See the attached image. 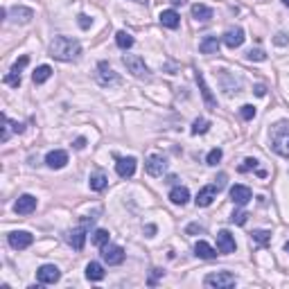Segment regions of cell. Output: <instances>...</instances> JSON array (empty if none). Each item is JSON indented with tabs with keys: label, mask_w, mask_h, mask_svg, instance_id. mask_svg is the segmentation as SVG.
<instances>
[{
	"label": "cell",
	"mask_w": 289,
	"mask_h": 289,
	"mask_svg": "<svg viewBox=\"0 0 289 289\" xmlns=\"http://www.w3.org/2000/svg\"><path fill=\"white\" fill-rule=\"evenodd\" d=\"M81 54V45L77 38L70 36H57L50 43V57L59 61H77Z\"/></svg>",
	"instance_id": "6da1fadb"
},
{
	"label": "cell",
	"mask_w": 289,
	"mask_h": 289,
	"mask_svg": "<svg viewBox=\"0 0 289 289\" xmlns=\"http://www.w3.org/2000/svg\"><path fill=\"white\" fill-rule=\"evenodd\" d=\"M271 147H273L276 154L289 156V122L287 120L273 124V129H271Z\"/></svg>",
	"instance_id": "7a4b0ae2"
},
{
	"label": "cell",
	"mask_w": 289,
	"mask_h": 289,
	"mask_svg": "<svg viewBox=\"0 0 289 289\" xmlns=\"http://www.w3.org/2000/svg\"><path fill=\"white\" fill-rule=\"evenodd\" d=\"M122 64L127 66V70L134 77H140V79H143V77H149V68H147L144 59L143 57H138V54H124Z\"/></svg>",
	"instance_id": "3957f363"
},
{
	"label": "cell",
	"mask_w": 289,
	"mask_h": 289,
	"mask_svg": "<svg viewBox=\"0 0 289 289\" xmlns=\"http://www.w3.org/2000/svg\"><path fill=\"white\" fill-rule=\"evenodd\" d=\"M93 221H95V217H86L84 224L79 226V228H72L68 233V244L72 249H77V251H81L84 249V242H86V233H88V226H93Z\"/></svg>",
	"instance_id": "277c9868"
},
{
	"label": "cell",
	"mask_w": 289,
	"mask_h": 289,
	"mask_svg": "<svg viewBox=\"0 0 289 289\" xmlns=\"http://www.w3.org/2000/svg\"><path fill=\"white\" fill-rule=\"evenodd\" d=\"M204 283H206V287L228 289V287H233V285L237 283V278L233 276V273H228V271H219V273H208Z\"/></svg>",
	"instance_id": "5b68a950"
},
{
	"label": "cell",
	"mask_w": 289,
	"mask_h": 289,
	"mask_svg": "<svg viewBox=\"0 0 289 289\" xmlns=\"http://www.w3.org/2000/svg\"><path fill=\"white\" fill-rule=\"evenodd\" d=\"M102 260L108 267H115V264L124 262V249L118 244H104L102 247Z\"/></svg>",
	"instance_id": "8992f818"
},
{
	"label": "cell",
	"mask_w": 289,
	"mask_h": 289,
	"mask_svg": "<svg viewBox=\"0 0 289 289\" xmlns=\"http://www.w3.org/2000/svg\"><path fill=\"white\" fill-rule=\"evenodd\" d=\"M9 247L16 249V251H23V249H27L30 244L34 242V235L32 233H27V230H14V233H9Z\"/></svg>",
	"instance_id": "52a82bcc"
},
{
	"label": "cell",
	"mask_w": 289,
	"mask_h": 289,
	"mask_svg": "<svg viewBox=\"0 0 289 289\" xmlns=\"http://www.w3.org/2000/svg\"><path fill=\"white\" fill-rule=\"evenodd\" d=\"M59 278H61V271L54 267V264H43L36 271V280L41 285H54Z\"/></svg>",
	"instance_id": "ba28073f"
},
{
	"label": "cell",
	"mask_w": 289,
	"mask_h": 289,
	"mask_svg": "<svg viewBox=\"0 0 289 289\" xmlns=\"http://www.w3.org/2000/svg\"><path fill=\"white\" fill-rule=\"evenodd\" d=\"M144 170H147V174H149V177H163V174H165V170H167V161L163 158V156L154 154V156H149V158H147Z\"/></svg>",
	"instance_id": "9c48e42d"
},
{
	"label": "cell",
	"mask_w": 289,
	"mask_h": 289,
	"mask_svg": "<svg viewBox=\"0 0 289 289\" xmlns=\"http://www.w3.org/2000/svg\"><path fill=\"white\" fill-rule=\"evenodd\" d=\"M217 192H219V187H217V185L201 187V190H199V194H197V199H194V204H197L199 208H208L215 199H217Z\"/></svg>",
	"instance_id": "30bf717a"
},
{
	"label": "cell",
	"mask_w": 289,
	"mask_h": 289,
	"mask_svg": "<svg viewBox=\"0 0 289 289\" xmlns=\"http://www.w3.org/2000/svg\"><path fill=\"white\" fill-rule=\"evenodd\" d=\"M251 199H253L251 187H247V185H233L230 187V201H233L235 206H247Z\"/></svg>",
	"instance_id": "8fae6325"
},
{
	"label": "cell",
	"mask_w": 289,
	"mask_h": 289,
	"mask_svg": "<svg viewBox=\"0 0 289 289\" xmlns=\"http://www.w3.org/2000/svg\"><path fill=\"white\" fill-rule=\"evenodd\" d=\"M14 210H16L18 215H32L34 210H36V197H32V194H21L18 201L14 204Z\"/></svg>",
	"instance_id": "7c38bea8"
},
{
	"label": "cell",
	"mask_w": 289,
	"mask_h": 289,
	"mask_svg": "<svg viewBox=\"0 0 289 289\" xmlns=\"http://www.w3.org/2000/svg\"><path fill=\"white\" fill-rule=\"evenodd\" d=\"M235 237L230 235L228 230H219L217 233V251L219 253H235Z\"/></svg>",
	"instance_id": "4fadbf2b"
},
{
	"label": "cell",
	"mask_w": 289,
	"mask_h": 289,
	"mask_svg": "<svg viewBox=\"0 0 289 289\" xmlns=\"http://www.w3.org/2000/svg\"><path fill=\"white\" fill-rule=\"evenodd\" d=\"M97 81L102 86H108V84H118V75L111 70V66L107 64V61H100V66H97Z\"/></svg>",
	"instance_id": "5bb4252c"
},
{
	"label": "cell",
	"mask_w": 289,
	"mask_h": 289,
	"mask_svg": "<svg viewBox=\"0 0 289 289\" xmlns=\"http://www.w3.org/2000/svg\"><path fill=\"white\" fill-rule=\"evenodd\" d=\"M224 43L228 45L230 50L240 48L242 43H244V30H242V27H230V30H226V34H224Z\"/></svg>",
	"instance_id": "9a60e30c"
},
{
	"label": "cell",
	"mask_w": 289,
	"mask_h": 289,
	"mask_svg": "<svg viewBox=\"0 0 289 289\" xmlns=\"http://www.w3.org/2000/svg\"><path fill=\"white\" fill-rule=\"evenodd\" d=\"M45 163H48L50 170H61V167H66V163H68V154H66L64 149H54L45 156Z\"/></svg>",
	"instance_id": "2e32d148"
},
{
	"label": "cell",
	"mask_w": 289,
	"mask_h": 289,
	"mask_svg": "<svg viewBox=\"0 0 289 289\" xmlns=\"http://www.w3.org/2000/svg\"><path fill=\"white\" fill-rule=\"evenodd\" d=\"M115 172H118V177L122 179H129L136 174V158H118V163H115Z\"/></svg>",
	"instance_id": "e0dca14e"
},
{
	"label": "cell",
	"mask_w": 289,
	"mask_h": 289,
	"mask_svg": "<svg viewBox=\"0 0 289 289\" xmlns=\"http://www.w3.org/2000/svg\"><path fill=\"white\" fill-rule=\"evenodd\" d=\"M197 84H199V91H201V95H204V102H206V107L208 108H217V100H215V95H213V91L208 88V84H206V79H204V75L197 70Z\"/></svg>",
	"instance_id": "ac0fdd59"
},
{
	"label": "cell",
	"mask_w": 289,
	"mask_h": 289,
	"mask_svg": "<svg viewBox=\"0 0 289 289\" xmlns=\"http://www.w3.org/2000/svg\"><path fill=\"white\" fill-rule=\"evenodd\" d=\"M161 25L163 27H170V30H177L179 25H181V16H179V11H174V9H165V11H161Z\"/></svg>",
	"instance_id": "d6986e66"
},
{
	"label": "cell",
	"mask_w": 289,
	"mask_h": 289,
	"mask_svg": "<svg viewBox=\"0 0 289 289\" xmlns=\"http://www.w3.org/2000/svg\"><path fill=\"white\" fill-rule=\"evenodd\" d=\"M187 199H190V190H187L185 185H177V187H172V192H170V201L174 206H185L187 204Z\"/></svg>",
	"instance_id": "ffe728a7"
},
{
	"label": "cell",
	"mask_w": 289,
	"mask_h": 289,
	"mask_svg": "<svg viewBox=\"0 0 289 289\" xmlns=\"http://www.w3.org/2000/svg\"><path fill=\"white\" fill-rule=\"evenodd\" d=\"M199 52L201 54H217L219 52V38L217 36H206L199 43Z\"/></svg>",
	"instance_id": "44dd1931"
},
{
	"label": "cell",
	"mask_w": 289,
	"mask_h": 289,
	"mask_svg": "<svg viewBox=\"0 0 289 289\" xmlns=\"http://www.w3.org/2000/svg\"><path fill=\"white\" fill-rule=\"evenodd\" d=\"M86 278L91 283H100L104 278V267L100 262H88L86 264Z\"/></svg>",
	"instance_id": "7402d4cb"
},
{
	"label": "cell",
	"mask_w": 289,
	"mask_h": 289,
	"mask_svg": "<svg viewBox=\"0 0 289 289\" xmlns=\"http://www.w3.org/2000/svg\"><path fill=\"white\" fill-rule=\"evenodd\" d=\"M194 253H197V257H201V260H213L215 255H217V251H215L213 247H210L208 242H197V247H194Z\"/></svg>",
	"instance_id": "603a6c76"
},
{
	"label": "cell",
	"mask_w": 289,
	"mask_h": 289,
	"mask_svg": "<svg viewBox=\"0 0 289 289\" xmlns=\"http://www.w3.org/2000/svg\"><path fill=\"white\" fill-rule=\"evenodd\" d=\"M192 16L197 18V21L206 23L213 18V9H210L208 5H201V2H197V5H192Z\"/></svg>",
	"instance_id": "cb8c5ba5"
},
{
	"label": "cell",
	"mask_w": 289,
	"mask_h": 289,
	"mask_svg": "<svg viewBox=\"0 0 289 289\" xmlns=\"http://www.w3.org/2000/svg\"><path fill=\"white\" fill-rule=\"evenodd\" d=\"M11 16H14L16 23H30L34 18V11L30 9V7H14V9H11Z\"/></svg>",
	"instance_id": "d4e9b609"
},
{
	"label": "cell",
	"mask_w": 289,
	"mask_h": 289,
	"mask_svg": "<svg viewBox=\"0 0 289 289\" xmlns=\"http://www.w3.org/2000/svg\"><path fill=\"white\" fill-rule=\"evenodd\" d=\"M108 183L107 174L104 172H95V174H91V181H88V185H91L93 192H100V190H104Z\"/></svg>",
	"instance_id": "484cf974"
},
{
	"label": "cell",
	"mask_w": 289,
	"mask_h": 289,
	"mask_svg": "<svg viewBox=\"0 0 289 289\" xmlns=\"http://www.w3.org/2000/svg\"><path fill=\"white\" fill-rule=\"evenodd\" d=\"M50 77H52V68H50V66H38V68L34 70L32 79H34V84H43V81H48Z\"/></svg>",
	"instance_id": "4316f807"
},
{
	"label": "cell",
	"mask_w": 289,
	"mask_h": 289,
	"mask_svg": "<svg viewBox=\"0 0 289 289\" xmlns=\"http://www.w3.org/2000/svg\"><path fill=\"white\" fill-rule=\"evenodd\" d=\"M115 43H118V48L129 50L131 45H134V36H131L129 32H124V30H120V32L115 34Z\"/></svg>",
	"instance_id": "83f0119b"
},
{
	"label": "cell",
	"mask_w": 289,
	"mask_h": 289,
	"mask_svg": "<svg viewBox=\"0 0 289 289\" xmlns=\"http://www.w3.org/2000/svg\"><path fill=\"white\" fill-rule=\"evenodd\" d=\"M108 237H111V235H108V230L100 228V230H95V233H93V244L102 249L104 244H108Z\"/></svg>",
	"instance_id": "f1b7e54d"
},
{
	"label": "cell",
	"mask_w": 289,
	"mask_h": 289,
	"mask_svg": "<svg viewBox=\"0 0 289 289\" xmlns=\"http://www.w3.org/2000/svg\"><path fill=\"white\" fill-rule=\"evenodd\" d=\"M208 127H210V122L206 118H197L192 122V129H190V131H192L194 136H199V134H206V131H208Z\"/></svg>",
	"instance_id": "f546056e"
},
{
	"label": "cell",
	"mask_w": 289,
	"mask_h": 289,
	"mask_svg": "<svg viewBox=\"0 0 289 289\" xmlns=\"http://www.w3.org/2000/svg\"><path fill=\"white\" fill-rule=\"evenodd\" d=\"M251 237H253V242H255V244L264 247V244H267V242L271 240V233H269V230H253Z\"/></svg>",
	"instance_id": "4dcf8cb0"
},
{
	"label": "cell",
	"mask_w": 289,
	"mask_h": 289,
	"mask_svg": "<svg viewBox=\"0 0 289 289\" xmlns=\"http://www.w3.org/2000/svg\"><path fill=\"white\" fill-rule=\"evenodd\" d=\"M247 219H249L247 210H235V213L230 215V221H233V224H237V226H244V224H247Z\"/></svg>",
	"instance_id": "1f68e13d"
},
{
	"label": "cell",
	"mask_w": 289,
	"mask_h": 289,
	"mask_svg": "<svg viewBox=\"0 0 289 289\" xmlns=\"http://www.w3.org/2000/svg\"><path fill=\"white\" fill-rule=\"evenodd\" d=\"M5 84L18 88V86H21V72H14V70H9V72L5 75Z\"/></svg>",
	"instance_id": "d6a6232c"
},
{
	"label": "cell",
	"mask_w": 289,
	"mask_h": 289,
	"mask_svg": "<svg viewBox=\"0 0 289 289\" xmlns=\"http://www.w3.org/2000/svg\"><path fill=\"white\" fill-rule=\"evenodd\" d=\"M221 156H224V154H221L219 147H217V149H210V151H208V158H206V163H208V165H217V163L221 161Z\"/></svg>",
	"instance_id": "836d02e7"
},
{
	"label": "cell",
	"mask_w": 289,
	"mask_h": 289,
	"mask_svg": "<svg viewBox=\"0 0 289 289\" xmlns=\"http://www.w3.org/2000/svg\"><path fill=\"white\" fill-rule=\"evenodd\" d=\"M247 57H249L251 61H264V59H267V54H264V50H260V48L249 50V54H247Z\"/></svg>",
	"instance_id": "e575fe53"
},
{
	"label": "cell",
	"mask_w": 289,
	"mask_h": 289,
	"mask_svg": "<svg viewBox=\"0 0 289 289\" xmlns=\"http://www.w3.org/2000/svg\"><path fill=\"white\" fill-rule=\"evenodd\" d=\"M240 113H242V118H244V120H253V118H255V107L244 104V107L240 108Z\"/></svg>",
	"instance_id": "d590c367"
},
{
	"label": "cell",
	"mask_w": 289,
	"mask_h": 289,
	"mask_svg": "<svg viewBox=\"0 0 289 289\" xmlns=\"http://www.w3.org/2000/svg\"><path fill=\"white\" fill-rule=\"evenodd\" d=\"M255 167H257V161H255V158H247V161L240 165V172H249V170H255Z\"/></svg>",
	"instance_id": "8d00e7d4"
},
{
	"label": "cell",
	"mask_w": 289,
	"mask_h": 289,
	"mask_svg": "<svg viewBox=\"0 0 289 289\" xmlns=\"http://www.w3.org/2000/svg\"><path fill=\"white\" fill-rule=\"evenodd\" d=\"M27 64H30V59H27V57H21V59H18V61H16V64L11 66V70H14V72H21V70H23V68H25V66H27Z\"/></svg>",
	"instance_id": "74e56055"
},
{
	"label": "cell",
	"mask_w": 289,
	"mask_h": 289,
	"mask_svg": "<svg viewBox=\"0 0 289 289\" xmlns=\"http://www.w3.org/2000/svg\"><path fill=\"white\" fill-rule=\"evenodd\" d=\"M9 127H11V120L5 118V127H2V136H0V140H2V143H7V140H9Z\"/></svg>",
	"instance_id": "f35d334b"
},
{
	"label": "cell",
	"mask_w": 289,
	"mask_h": 289,
	"mask_svg": "<svg viewBox=\"0 0 289 289\" xmlns=\"http://www.w3.org/2000/svg\"><path fill=\"white\" fill-rule=\"evenodd\" d=\"M77 23H79V27H81V30H88V27L93 25V18H88L86 14H81V16H79V21H77Z\"/></svg>",
	"instance_id": "ab89813d"
},
{
	"label": "cell",
	"mask_w": 289,
	"mask_h": 289,
	"mask_svg": "<svg viewBox=\"0 0 289 289\" xmlns=\"http://www.w3.org/2000/svg\"><path fill=\"white\" fill-rule=\"evenodd\" d=\"M158 276H163V271H161V269H154V273H151V278H149V285H156Z\"/></svg>",
	"instance_id": "60d3db41"
},
{
	"label": "cell",
	"mask_w": 289,
	"mask_h": 289,
	"mask_svg": "<svg viewBox=\"0 0 289 289\" xmlns=\"http://www.w3.org/2000/svg\"><path fill=\"white\" fill-rule=\"evenodd\" d=\"M255 95H257V97H264V95H267V88H264L262 84H257V86H255Z\"/></svg>",
	"instance_id": "b9f144b4"
},
{
	"label": "cell",
	"mask_w": 289,
	"mask_h": 289,
	"mask_svg": "<svg viewBox=\"0 0 289 289\" xmlns=\"http://www.w3.org/2000/svg\"><path fill=\"white\" fill-rule=\"evenodd\" d=\"M86 147V138H77L75 140V149H84Z\"/></svg>",
	"instance_id": "7bdbcfd3"
},
{
	"label": "cell",
	"mask_w": 289,
	"mask_h": 289,
	"mask_svg": "<svg viewBox=\"0 0 289 289\" xmlns=\"http://www.w3.org/2000/svg\"><path fill=\"white\" fill-rule=\"evenodd\" d=\"M215 185H217V187L221 190V187L226 185V174H219V179H217V183H215Z\"/></svg>",
	"instance_id": "ee69618b"
},
{
	"label": "cell",
	"mask_w": 289,
	"mask_h": 289,
	"mask_svg": "<svg viewBox=\"0 0 289 289\" xmlns=\"http://www.w3.org/2000/svg\"><path fill=\"white\" fill-rule=\"evenodd\" d=\"M197 230H199V233H201V230H204V228H201V226H199V224L187 226V233H197Z\"/></svg>",
	"instance_id": "f6af8a7d"
},
{
	"label": "cell",
	"mask_w": 289,
	"mask_h": 289,
	"mask_svg": "<svg viewBox=\"0 0 289 289\" xmlns=\"http://www.w3.org/2000/svg\"><path fill=\"white\" fill-rule=\"evenodd\" d=\"M276 43H278V45H285V43H287V38H285V34H278V36H276Z\"/></svg>",
	"instance_id": "bcb514c9"
},
{
	"label": "cell",
	"mask_w": 289,
	"mask_h": 289,
	"mask_svg": "<svg viewBox=\"0 0 289 289\" xmlns=\"http://www.w3.org/2000/svg\"><path fill=\"white\" fill-rule=\"evenodd\" d=\"M144 230H147L149 235H154V233H156V226H147V228H144Z\"/></svg>",
	"instance_id": "7dc6e473"
},
{
	"label": "cell",
	"mask_w": 289,
	"mask_h": 289,
	"mask_svg": "<svg viewBox=\"0 0 289 289\" xmlns=\"http://www.w3.org/2000/svg\"><path fill=\"white\" fill-rule=\"evenodd\" d=\"M170 2H172V5H177V7L179 5H185V0H170Z\"/></svg>",
	"instance_id": "c3c4849f"
},
{
	"label": "cell",
	"mask_w": 289,
	"mask_h": 289,
	"mask_svg": "<svg viewBox=\"0 0 289 289\" xmlns=\"http://www.w3.org/2000/svg\"><path fill=\"white\" fill-rule=\"evenodd\" d=\"M285 251H287V253H289V242H287V244H285Z\"/></svg>",
	"instance_id": "681fc988"
},
{
	"label": "cell",
	"mask_w": 289,
	"mask_h": 289,
	"mask_svg": "<svg viewBox=\"0 0 289 289\" xmlns=\"http://www.w3.org/2000/svg\"><path fill=\"white\" fill-rule=\"evenodd\" d=\"M283 2H285V7H289V0H283Z\"/></svg>",
	"instance_id": "f907efd6"
},
{
	"label": "cell",
	"mask_w": 289,
	"mask_h": 289,
	"mask_svg": "<svg viewBox=\"0 0 289 289\" xmlns=\"http://www.w3.org/2000/svg\"><path fill=\"white\" fill-rule=\"evenodd\" d=\"M138 2H144V0H138Z\"/></svg>",
	"instance_id": "816d5d0a"
}]
</instances>
